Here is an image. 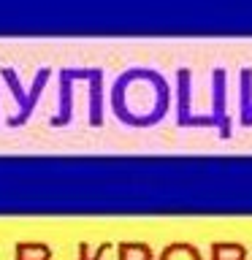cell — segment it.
Segmentation results:
<instances>
[{
    "mask_svg": "<svg viewBox=\"0 0 252 260\" xmlns=\"http://www.w3.org/2000/svg\"><path fill=\"white\" fill-rule=\"evenodd\" d=\"M89 79H92V92H89V122H92V125H101L103 122V114H101V79H103V73L92 68V76Z\"/></svg>",
    "mask_w": 252,
    "mask_h": 260,
    "instance_id": "7a4b0ae2",
    "label": "cell"
},
{
    "mask_svg": "<svg viewBox=\"0 0 252 260\" xmlns=\"http://www.w3.org/2000/svg\"><path fill=\"white\" fill-rule=\"evenodd\" d=\"M46 76H49V71H41L38 79H36V84H33V92L24 95L22 87H19V81H16V73H14L11 68H3V79L8 81V87H11L16 103H19V114L8 119V125H11V127H19L22 122L27 119L33 111H36V103H38V98H41V89H44V84H46Z\"/></svg>",
    "mask_w": 252,
    "mask_h": 260,
    "instance_id": "6da1fadb",
    "label": "cell"
}]
</instances>
